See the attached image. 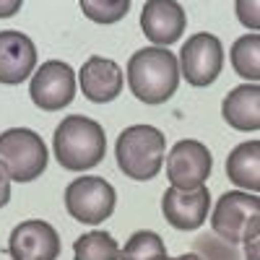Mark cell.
I'll return each instance as SVG.
<instances>
[{
  "label": "cell",
  "mask_w": 260,
  "mask_h": 260,
  "mask_svg": "<svg viewBox=\"0 0 260 260\" xmlns=\"http://www.w3.org/2000/svg\"><path fill=\"white\" fill-rule=\"evenodd\" d=\"M234 13L247 31H260V0H234Z\"/></svg>",
  "instance_id": "22"
},
{
  "label": "cell",
  "mask_w": 260,
  "mask_h": 260,
  "mask_svg": "<svg viewBox=\"0 0 260 260\" xmlns=\"http://www.w3.org/2000/svg\"><path fill=\"white\" fill-rule=\"evenodd\" d=\"M76 260H120V247L112 234L107 232H89L81 234L73 242Z\"/></svg>",
  "instance_id": "18"
},
{
  "label": "cell",
  "mask_w": 260,
  "mask_h": 260,
  "mask_svg": "<svg viewBox=\"0 0 260 260\" xmlns=\"http://www.w3.org/2000/svg\"><path fill=\"white\" fill-rule=\"evenodd\" d=\"M180 68H182V78L195 89L211 86L224 68L221 39L208 31L187 37V42L180 50Z\"/></svg>",
  "instance_id": "7"
},
{
  "label": "cell",
  "mask_w": 260,
  "mask_h": 260,
  "mask_svg": "<svg viewBox=\"0 0 260 260\" xmlns=\"http://www.w3.org/2000/svg\"><path fill=\"white\" fill-rule=\"evenodd\" d=\"M0 164L11 180L31 182L47 169V146L29 127H11L0 133Z\"/></svg>",
  "instance_id": "5"
},
{
  "label": "cell",
  "mask_w": 260,
  "mask_h": 260,
  "mask_svg": "<svg viewBox=\"0 0 260 260\" xmlns=\"http://www.w3.org/2000/svg\"><path fill=\"white\" fill-rule=\"evenodd\" d=\"M24 0H0V18H11L21 11Z\"/></svg>",
  "instance_id": "24"
},
{
  "label": "cell",
  "mask_w": 260,
  "mask_h": 260,
  "mask_svg": "<svg viewBox=\"0 0 260 260\" xmlns=\"http://www.w3.org/2000/svg\"><path fill=\"white\" fill-rule=\"evenodd\" d=\"M127 86L130 94L143 104H164L175 96L182 68L180 57L167 47H143L127 60Z\"/></svg>",
  "instance_id": "1"
},
{
  "label": "cell",
  "mask_w": 260,
  "mask_h": 260,
  "mask_svg": "<svg viewBox=\"0 0 260 260\" xmlns=\"http://www.w3.org/2000/svg\"><path fill=\"white\" fill-rule=\"evenodd\" d=\"M221 117L229 127L240 133H257L260 130V83H242L224 96Z\"/></svg>",
  "instance_id": "15"
},
{
  "label": "cell",
  "mask_w": 260,
  "mask_h": 260,
  "mask_svg": "<svg viewBox=\"0 0 260 260\" xmlns=\"http://www.w3.org/2000/svg\"><path fill=\"white\" fill-rule=\"evenodd\" d=\"M120 260H169V257L161 237L156 232L141 229L125 242V247L120 250Z\"/></svg>",
  "instance_id": "19"
},
{
  "label": "cell",
  "mask_w": 260,
  "mask_h": 260,
  "mask_svg": "<svg viewBox=\"0 0 260 260\" xmlns=\"http://www.w3.org/2000/svg\"><path fill=\"white\" fill-rule=\"evenodd\" d=\"M208 206H211L208 187H198V190L169 187L161 195L164 219L180 232H192L203 226V221L208 219Z\"/></svg>",
  "instance_id": "13"
},
{
  "label": "cell",
  "mask_w": 260,
  "mask_h": 260,
  "mask_svg": "<svg viewBox=\"0 0 260 260\" xmlns=\"http://www.w3.org/2000/svg\"><path fill=\"white\" fill-rule=\"evenodd\" d=\"M226 177L247 192H260V141H245L226 156Z\"/></svg>",
  "instance_id": "16"
},
{
  "label": "cell",
  "mask_w": 260,
  "mask_h": 260,
  "mask_svg": "<svg viewBox=\"0 0 260 260\" xmlns=\"http://www.w3.org/2000/svg\"><path fill=\"white\" fill-rule=\"evenodd\" d=\"M130 3L133 0H78L83 16L89 21H94V24H102V26L122 21L130 11Z\"/></svg>",
  "instance_id": "20"
},
{
  "label": "cell",
  "mask_w": 260,
  "mask_h": 260,
  "mask_svg": "<svg viewBox=\"0 0 260 260\" xmlns=\"http://www.w3.org/2000/svg\"><path fill=\"white\" fill-rule=\"evenodd\" d=\"M164 151H167V138L159 127L130 125L117 138L115 156L125 177L146 182L159 175V169L164 164Z\"/></svg>",
  "instance_id": "3"
},
{
  "label": "cell",
  "mask_w": 260,
  "mask_h": 260,
  "mask_svg": "<svg viewBox=\"0 0 260 260\" xmlns=\"http://www.w3.org/2000/svg\"><path fill=\"white\" fill-rule=\"evenodd\" d=\"M117 203L115 187L104 177H76L65 187V208L81 224H102Z\"/></svg>",
  "instance_id": "6"
},
{
  "label": "cell",
  "mask_w": 260,
  "mask_h": 260,
  "mask_svg": "<svg viewBox=\"0 0 260 260\" xmlns=\"http://www.w3.org/2000/svg\"><path fill=\"white\" fill-rule=\"evenodd\" d=\"M211 229L229 245H245L260 234V198L242 190L224 192L213 206Z\"/></svg>",
  "instance_id": "4"
},
{
  "label": "cell",
  "mask_w": 260,
  "mask_h": 260,
  "mask_svg": "<svg viewBox=\"0 0 260 260\" xmlns=\"http://www.w3.org/2000/svg\"><path fill=\"white\" fill-rule=\"evenodd\" d=\"M245 260H260V234L245 242Z\"/></svg>",
  "instance_id": "25"
},
{
  "label": "cell",
  "mask_w": 260,
  "mask_h": 260,
  "mask_svg": "<svg viewBox=\"0 0 260 260\" xmlns=\"http://www.w3.org/2000/svg\"><path fill=\"white\" fill-rule=\"evenodd\" d=\"M37 71V45L16 29L0 31V83L18 86Z\"/></svg>",
  "instance_id": "12"
},
{
  "label": "cell",
  "mask_w": 260,
  "mask_h": 260,
  "mask_svg": "<svg viewBox=\"0 0 260 260\" xmlns=\"http://www.w3.org/2000/svg\"><path fill=\"white\" fill-rule=\"evenodd\" d=\"M229 62L234 73L245 78L247 83L260 81V31L242 34L240 39H234V45L229 50Z\"/></svg>",
  "instance_id": "17"
},
{
  "label": "cell",
  "mask_w": 260,
  "mask_h": 260,
  "mask_svg": "<svg viewBox=\"0 0 260 260\" xmlns=\"http://www.w3.org/2000/svg\"><path fill=\"white\" fill-rule=\"evenodd\" d=\"M11 201V175L6 172V167L0 164V208Z\"/></svg>",
  "instance_id": "23"
},
{
  "label": "cell",
  "mask_w": 260,
  "mask_h": 260,
  "mask_svg": "<svg viewBox=\"0 0 260 260\" xmlns=\"http://www.w3.org/2000/svg\"><path fill=\"white\" fill-rule=\"evenodd\" d=\"M31 102L45 112H57L68 107L76 96V71L62 60L42 62L29 83Z\"/></svg>",
  "instance_id": "8"
},
{
  "label": "cell",
  "mask_w": 260,
  "mask_h": 260,
  "mask_svg": "<svg viewBox=\"0 0 260 260\" xmlns=\"http://www.w3.org/2000/svg\"><path fill=\"white\" fill-rule=\"evenodd\" d=\"M211 151L201 141H177L167 156V177L172 187L180 190H198L206 187V180L211 177Z\"/></svg>",
  "instance_id": "9"
},
{
  "label": "cell",
  "mask_w": 260,
  "mask_h": 260,
  "mask_svg": "<svg viewBox=\"0 0 260 260\" xmlns=\"http://www.w3.org/2000/svg\"><path fill=\"white\" fill-rule=\"evenodd\" d=\"M122 83H125L122 68L115 60L102 57V55H91L78 71L81 91H83L86 99L94 102V104L115 102L120 96V91H122Z\"/></svg>",
  "instance_id": "14"
},
{
  "label": "cell",
  "mask_w": 260,
  "mask_h": 260,
  "mask_svg": "<svg viewBox=\"0 0 260 260\" xmlns=\"http://www.w3.org/2000/svg\"><path fill=\"white\" fill-rule=\"evenodd\" d=\"M8 255L13 260H57L60 237L57 229L42 219H29L13 226L8 237Z\"/></svg>",
  "instance_id": "10"
},
{
  "label": "cell",
  "mask_w": 260,
  "mask_h": 260,
  "mask_svg": "<svg viewBox=\"0 0 260 260\" xmlns=\"http://www.w3.org/2000/svg\"><path fill=\"white\" fill-rule=\"evenodd\" d=\"M52 151L57 164L68 172L94 169L107 154L104 127L86 115H71L55 127Z\"/></svg>",
  "instance_id": "2"
},
{
  "label": "cell",
  "mask_w": 260,
  "mask_h": 260,
  "mask_svg": "<svg viewBox=\"0 0 260 260\" xmlns=\"http://www.w3.org/2000/svg\"><path fill=\"white\" fill-rule=\"evenodd\" d=\"M169 260H203L198 252H185V255H177V257H169Z\"/></svg>",
  "instance_id": "26"
},
{
  "label": "cell",
  "mask_w": 260,
  "mask_h": 260,
  "mask_svg": "<svg viewBox=\"0 0 260 260\" xmlns=\"http://www.w3.org/2000/svg\"><path fill=\"white\" fill-rule=\"evenodd\" d=\"M141 29L156 47H169L185 34L187 13L177 0H146L141 11Z\"/></svg>",
  "instance_id": "11"
},
{
  "label": "cell",
  "mask_w": 260,
  "mask_h": 260,
  "mask_svg": "<svg viewBox=\"0 0 260 260\" xmlns=\"http://www.w3.org/2000/svg\"><path fill=\"white\" fill-rule=\"evenodd\" d=\"M195 252L203 260H240V252L234 250L226 240H216V237H198L195 240Z\"/></svg>",
  "instance_id": "21"
}]
</instances>
